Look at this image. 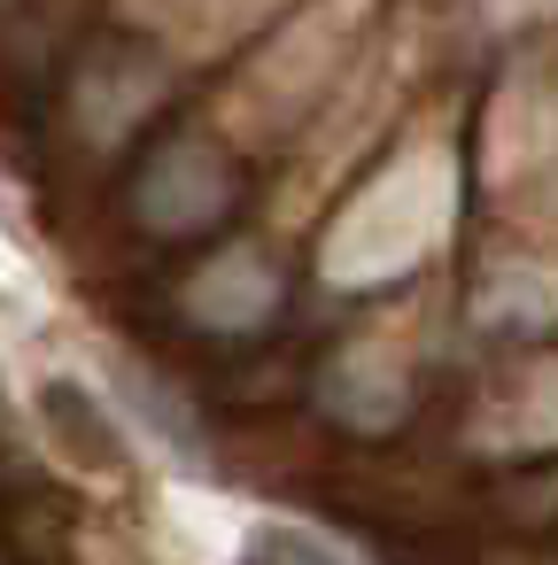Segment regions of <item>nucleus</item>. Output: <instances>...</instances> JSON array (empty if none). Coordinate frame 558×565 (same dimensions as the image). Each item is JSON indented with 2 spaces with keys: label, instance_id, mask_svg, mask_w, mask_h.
<instances>
[{
  "label": "nucleus",
  "instance_id": "nucleus-2",
  "mask_svg": "<svg viewBox=\"0 0 558 565\" xmlns=\"http://www.w3.org/2000/svg\"><path fill=\"white\" fill-rule=\"evenodd\" d=\"M241 565H341L326 542H310L303 526H249Z\"/></svg>",
  "mask_w": 558,
  "mask_h": 565
},
{
  "label": "nucleus",
  "instance_id": "nucleus-3",
  "mask_svg": "<svg viewBox=\"0 0 558 565\" xmlns=\"http://www.w3.org/2000/svg\"><path fill=\"white\" fill-rule=\"evenodd\" d=\"M17 434H9V411H0V472H17V449H9Z\"/></svg>",
  "mask_w": 558,
  "mask_h": 565
},
{
  "label": "nucleus",
  "instance_id": "nucleus-1",
  "mask_svg": "<svg viewBox=\"0 0 558 565\" xmlns=\"http://www.w3.org/2000/svg\"><path fill=\"white\" fill-rule=\"evenodd\" d=\"M48 395H55V403H48V418H78V441H71V457H78V465H94V472H117L125 457L109 449V418H102V411H94V403H86L71 380H55Z\"/></svg>",
  "mask_w": 558,
  "mask_h": 565
}]
</instances>
